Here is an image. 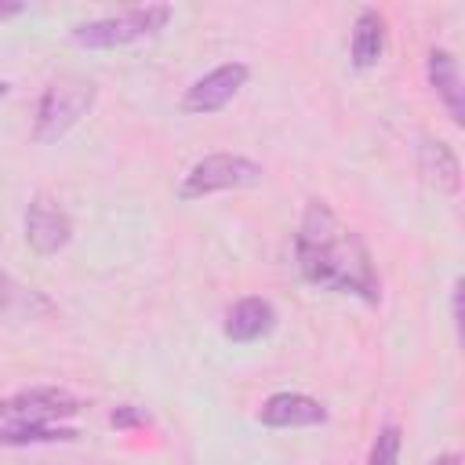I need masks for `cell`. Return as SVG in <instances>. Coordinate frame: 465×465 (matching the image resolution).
Returning <instances> with one entry per match:
<instances>
[{"mask_svg": "<svg viewBox=\"0 0 465 465\" xmlns=\"http://www.w3.org/2000/svg\"><path fill=\"white\" fill-rule=\"evenodd\" d=\"M294 262L305 283L334 294H352L367 305L381 302V280L363 236L338 218V211L312 196L294 232Z\"/></svg>", "mask_w": 465, "mask_h": 465, "instance_id": "6da1fadb", "label": "cell"}, {"mask_svg": "<svg viewBox=\"0 0 465 465\" xmlns=\"http://www.w3.org/2000/svg\"><path fill=\"white\" fill-rule=\"evenodd\" d=\"M98 98V84L91 76L80 73H62L54 76L40 102H36V116H33V138L40 145H54L58 138H65L91 109Z\"/></svg>", "mask_w": 465, "mask_h": 465, "instance_id": "7a4b0ae2", "label": "cell"}, {"mask_svg": "<svg viewBox=\"0 0 465 465\" xmlns=\"http://www.w3.org/2000/svg\"><path fill=\"white\" fill-rule=\"evenodd\" d=\"M171 18H174L171 4H138V7H124L116 15L76 22L69 29V36H73V44H80L87 51H113V47H127V44L163 33Z\"/></svg>", "mask_w": 465, "mask_h": 465, "instance_id": "3957f363", "label": "cell"}, {"mask_svg": "<svg viewBox=\"0 0 465 465\" xmlns=\"http://www.w3.org/2000/svg\"><path fill=\"white\" fill-rule=\"evenodd\" d=\"M265 171L258 160L251 156H240V153H207L203 160H196L182 185H178V200H203V196H214V193H225V189H254L262 185Z\"/></svg>", "mask_w": 465, "mask_h": 465, "instance_id": "277c9868", "label": "cell"}, {"mask_svg": "<svg viewBox=\"0 0 465 465\" xmlns=\"http://www.w3.org/2000/svg\"><path fill=\"white\" fill-rule=\"evenodd\" d=\"M80 407L84 403L58 385H36V389H18L11 396H0V418H7V421L58 425L62 418H73Z\"/></svg>", "mask_w": 465, "mask_h": 465, "instance_id": "5b68a950", "label": "cell"}, {"mask_svg": "<svg viewBox=\"0 0 465 465\" xmlns=\"http://www.w3.org/2000/svg\"><path fill=\"white\" fill-rule=\"evenodd\" d=\"M247 76H251V69L243 62H222V65H214L211 73H203L200 80H193L185 87L182 109L189 116H211V113L225 109L240 94V87L247 84Z\"/></svg>", "mask_w": 465, "mask_h": 465, "instance_id": "8992f818", "label": "cell"}, {"mask_svg": "<svg viewBox=\"0 0 465 465\" xmlns=\"http://www.w3.org/2000/svg\"><path fill=\"white\" fill-rule=\"evenodd\" d=\"M22 225H25V243L36 254H44V258L65 251L69 240H73V218H69V211L51 193H36L29 200Z\"/></svg>", "mask_w": 465, "mask_h": 465, "instance_id": "52a82bcc", "label": "cell"}, {"mask_svg": "<svg viewBox=\"0 0 465 465\" xmlns=\"http://www.w3.org/2000/svg\"><path fill=\"white\" fill-rule=\"evenodd\" d=\"M258 421L265 429H309L327 421V407L305 392H272L262 403Z\"/></svg>", "mask_w": 465, "mask_h": 465, "instance_id": "ba28073f", "label": "cell"}, {"mask_svg": "<svg viewBox=\"0 0 465 465\" xmlns=\"http://www.w3.org/2000/svg\"><path fill=\"white\" fill-rule=\"evenodd\" d=\"M425 76H429V87L436 91V98L443 102L450 124H465V87H461V69H458V58L447 51V47H432L429 58H425Z\"/></svg>", "mask_w": 465, "mask_h": 465, "instance_id": "9c48e42d", "label": "cell"}, {"mask_svg": "<svg viewBox=\"0 0 465 465\" xmlns=\"http://www.w3.org/2000/svg\"><path fill=\"white\" fill-rule=\"evenodd\" d=\"M272 327H276V309H272V302H269V298H258V294L240 298V302L225 312V323H222L225 338L240 341V345H247V341H258V338L272 334Z\"/></svg>", "mask_w": 465, "mask_h": 465, "instance_id": "30bf717a", "label": "cell"}, {"mask_svg": "<svg viewBox=\"0 0 465 465\" xmlns=\"http://www.w3.org/2000/svg\"><path fill=\"white\" fill-rule=\"evenodd\" d=\"M47 316H54V302L44 291L18 283L11 272H0V320L29 323V320H47Z\"/></svg>", "mask_w": 465, "mask_h": 465, "instance_id": "8fae6325", "label": "cell"}, {"mask_svg": "<svg viewBox=\"0 0 465 465\" xmlns=\"http://www.w3.org/2000/svg\"><path fill=\"white\" fill-rule=\"evenodd\" d=\"M385 54V15L378 7H360L352 22L349 58L356 69H374Z\"/></svg>", "mask_w": 465, "mask_h": 465, "instance_id": "7c38bea8", "label": "cell"}, {"mask_svg": "<svg viewBox=\"0 0 465 465\" xmlns=\"http://www.w3.org/2000/svg\"><path fill=\"white\" fill-rule=\"evenodd\" d=\"M418 167H421L429 185H436L447 196H458V189H461V163H458V153L447 142L425 138L421 149H418Z\"/></svg>", "mask_w": 465, "mask_h": 465, "instance_id": "4fadbf2b", "label": "cell"}, {"mask_svg": "<svg viewBox=\"0 0 465 465\" xmlns=\"http://www.w3.org/2000/svg\"><path fill=\"white\" fill-rule=\"evenodd\" d=\"M76 440L65 425H36V421H7L0 425V447H40V443H69Z\"/></svg>", "mask_w": 465, "mask_h": 465, "instance_id": "5bb4252c", "label": "cell"}, {"mask_svg": "<svg viewBox=\"0 0 465 465\" xmlns=\"http://www.w3.org/2000/svg\"><path fill=\"white\" fill-rule=\"evenodd\" d=\"M400 447H403V432L400 425H381L374 443H371V454H367V465H400Z\"/></svg>", "mask_w": 465, "mask_h": 465, "instance_id": "9a60e30c", "label": "cell"}, {"mask_svg": "<svg viewBox=\"0 0 465 465\" xmlns=\"http://www.w3.org/2000/svg\"><path fill=\"white\" fill-rule=\"evenodd\" d=\"M109 425H113V429H134V425H149V414H145L142 407L124 403V407H116V411L109 414Z\"/></svg>", "mask_w": 465, "mask_h": 465, "instance_id": "2e32d148", "label": "cell"}, {"mask_svg": "<svg viewBox=\"0 0 465 465\" xmlns=\"http://www.w3.org/2000/svg\"><path fill=\"white\" fill-rule=\"evenodd\" d=\"M461 294H465V283L454 280V287H450V320H454L458 338H461Z\"/></svg>", "mask_w": 465, "mask_h": 465, "instance_id": "e0dca14e", "label": "cell"}, {"mask_svg": "<svg viewBox=\"0 0 465 465\" xmlns=\"http://www.w3.org/2000/svg\"><path fill=\"white\" fill-rule=\"evenodd\" d=\"M22 11H25V4H18V0H0V22L15 18V15H22Z\"/></svg>", "mask_w": 465, "mask_h": 465, "instance_id": "ac0fdd59", "label": "cell"}, {"mask_svg": "<svg viewBox=\"0 0 465 465\" xmlns=\"http://www.w3.org/2000/svg\"><path fill=\"white\" fill-rule=\"evenodd\" d=\"M429 465H461V454H454V450H447V454H440V458H432Z\"/></svg>", "mask_w": 465, "mask_h": 465, "instance_id": "d6986e66", "label": "cell"}, {"mask_svg": "<svg viewBox=\"0 0 465 465\" xmlns=\"http://www.w3.org/2000/svg\"><path fill=\"white\" fill-rule=\"evenodd\" d=\"M7 94H11V84H7V80H0V102H4Z\"/></svg>", "mask_w": 465, "mask_h": 465, "instance_id": "ffe728a7", "label": "cell"}]
</instances>
